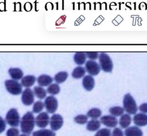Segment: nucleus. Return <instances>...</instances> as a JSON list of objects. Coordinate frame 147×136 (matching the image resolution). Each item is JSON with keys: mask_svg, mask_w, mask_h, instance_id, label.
<instances>
[{"mask_svg": "<svg viewBox=\"0 0 147 136\" xmlns=\"http://www.w3.org/2000/svg\"><path fill=\"white\" fill-rule=\"evenodd\" d=\"M35 124V118L33 113L30 111H28L21 119V130L24 134H30L33 130Z\"/></svg>", "mask_w": 147, "mask_h": 136, "instance_id": "nucleus-1", "label": "nucleus"}, {"mask_svg": "<svg viewBox=\"0 0 147 136\" xmlns=\"http://www.w3.org/2000/svg\"><path fill=\"white\" fill-rule=\"evenodd\" d=\"M123 106L125 111L128 114H136L138 110L136 102L130 94H127L124 96Z\"/></svg>", "mask_w": 147, "mask_h": 136, "instance_id": "nucleus-2", "label": "nucleus"}, {"mask_svg": "<svg viewBox=\"0 0 147 136\" xmlns=\"http://www.w3.org/2000/svg\"><path fill=\"white\" fill-rule=\"evenodd\" d=\"M6 122L13 127L19 125L20 122V116L18 111L16 108H11L7 112L5 117Z\"/></svg>", "mask_w": 147, "mask_h": 136, "instance_id": "nucleus-3", "label": "nucleus"}, {"mask_svg": "<svg viewBox=\"0 0 147 136\" xmlns=\"http://www.w3.org/2000/svg\"><path fill=\"white\" fill-rule=\"evenodd\" d=\"M99 61L101 69L106 72L112 71L113 64L110 56L105 53H100L99 55Z\"/></svg>", "mask_w": 147, "mask_h": 136, "instance_id": "nucleus-4", "label": "nucleus"}, {"mask_svg": "<svg viewBox=\"0 0 147 136\" xmlns=\"http://www.w3.org/2000/svg\"><path fill=\"white\" fill-rule=\"evenodd\" d=\"M5 86L7 91L12 95H19L22 92V85L16 80H7L5 81Z\"/></svg>", "mask_w": 147, "mask_h": 136, "instance_id": "nucleus-5", "label": "nucleus"}, {"mask_svg": "<svg viewBox=\"0 0 147 136\" xmlns=\"http://www.w3.org/2000/svg\"><path fill=\"white\" fill-rule=\"evenodd\" d=\"M44 106L47 111L52 114L56 112L58 107V102L56 98L53 95L48 96L46 98L44 102Z\"/></svg>", "mask_w": 147, "mask_h": 136, "instance_id": "nucleus-6", "label": "nucleus"}, {"mask_svg": "<svg viewBox=\"0 0 147 136\" xmlns=\"http://www.w3.org/2000/svg\"><path fill=\"white\" fill-rule=\"evenodd\" d=\"M34 100V94L33 91L27 88L23 91L21 96V100L22 103L25 106H30L32 104Z\"/></svg>", "mask_w": 147, "mask_h": 136, "instance_id": "nucleus-7", "label": "nucleus"}, {"mask_svg": "<svg viewBox=\"0 0 147 136\" xmlns=\"http://www.w3.org/2000/svg\"><path fill=\"white\" fill-rule=\"evenodd\" d=\"M50 126L52 131L59 130L63 125V117L57 114H53L50 118Z\"/></svg>", "mask_w": 147, "mask_h": 136, "instance_id": "nucleus-8", "label": "nucleus"}, {"mask_svg": "<svg viewBox=\"0 0 147 136\" xmlns=\"http://www.w3.org/2000/svg\"><path fill=\"white\" fill-rule=\"evenodd\" d=\"M36 125L40 128L44 129L48 126L50 122L49 115L46 112L40 113L35 119Z\"/></svg>", "mask_w": 147, "mask_h": 136, "instance_id": "nucleus-9", "label": "nucleus"}, {"mask_svg": "<svg viewBox=\"0 0 147 136\" xmlns=\"http://www.w3.org/2000/svg\"><path fill=\"white\" fill-rule=\"evenodd\" d=\"M86 70L87 72L92 76L98 75L100 69V65L95 61L88 60L85 64Z\"/></svg>", "mask_w": 147, "mask_h": 136, "instance_id": "nucleus-10", "label": "nucleus"}, {"mask_svg": "<svg viewBox=\"0 0 147 136\" xmlns=\"http://www.w3.org/2000/svg\"><path fill=\"white\" fill-rule=\"evenodd\" d=\"M100 122L108 127H115L118 124L117 119L115 116L110 115H103L100 117Z\"/></svg>", "mask_w": 147, "mask_h": 136, "instance_id": "nucleus-11", "label": "nucleus"}, {"mask_svg": "<svg viewBox=\"0 0 147 136\" xmlns=\"http://www.w3.org/2000/svg\"><path fill=\"white\" fill-rule=\"evenodd\" d=\"M133 122L137 126H145L147 125V115L143 113L136 114L133 117Z\"/></svg>", "mask_w": 147, "mask_h": 136, "instance_id": "nucleus-12", "label": "nucleus"}, {"mask_svg": "<svg viewBox=\"0 0 147 136\" xmlns=\"http://www.w3.org/2000/svg\"><path fill=\"white\" fill-rule=\"evenodd\" d=\"M82 84L85 90L87 91H91L94 88L95 86L94 79L92 76L86 75L83 79Z\"/></svg>", "mask_w": 147, "mask_h": 136, "instance_id": "nucleus-13", "label": "nucleus"}, {"mask_svg": "<svg viewBox=\"0 0 147 136\" xmlns=\"http://www.w3.org/2000/svg\"><path fill=\"white\" fill-rule=\"evenodd\" d=\"M125 136H143L142 130L137 126H131L126 129Z\"/></svg>", "mask_w": 147, "mask_h": 136, "instance_id": "nucleus-14", "label": "nucleus"}, {"mask_svg": "<svg viewBox=\"0 0 147 136\" xmlns=\"http://www.w3.org/2000/svg\"><path fill=\"white\" fill-rule=\"evenodd\" d=\"M37 80L40 86H48L52 83L53 78L47 75H41L38 77Z\"/></svg>", "mask_w": 147, "mask_h": 136, "instance_id": "nucleus-15", "label": "nucleus"}, {"mask_svg": "<svg viewBox=\"0 0 147 136\" xmlns=\"http://www.w3.org/2000/svg\"><path fill=\"white\" fill-rule=\"evenodd\" d=\"M8 71L11 79H13L14 80H18L23 77V72L20 68H11L9 69Z\"/></svg>", "mask_w": 147, "mask_h": 136, "instance_id": "nucleus-16", "label": "nucleus"}, {"mask_svg": "<svg viewBox=\"0 0 147 136\" xmlns=\"http://www.w3.org/2000/svg\"><path fill=\"white\" fill-rule=\"evenodd\" d=\"M131 118L130 115L128 114H125L121 116L119 121V124L121 128L126 129L129 127V125L131 123Z\"/></svg>", "mask_w": 147, "mask_h": 136, "instance_id": "nucleus-17", "label": "nucleus"}, {"mask_svg": "<svg viewBox=\"0 0 147 136\" xmlns=\"http://www.w3.org/2000/svg\"><path fill=\"white\" fill-rule=\"evenodd\" d=\"M36 80V79L34 76L33 75H27L24 77H23L21 79V85L25 87L29 88L31 86H32L35 81Z\"/></svg>", "mask_w": 147, "mask_h": 136, "instance_id": "nucleus-18", "label": "nucleus"}, {"mask_svg": "<svg viewBox=\"0 0 147 136\" xmlns=\"http://www.w3.org/2000/svg\"><path fill=\"white\" fill-rule=\"evenodd\" d=\"M100 126V122L97 119H91L87 122L86 129L90 131L98 130Z\"/></svg>", "mask_w": 147, "mask_h": 136, "instance_id": "nucleus-19", "label": "nucleus"}, {"mask_svg": "<svg viewBox=\"0 0 147 136\" xmlns=\"http://www.w3.org/2000/svg\"><path fill=\"white\" fill-rule=\"evenodd\" d=\"M74 61L78 65L83 64L86 60V55L85 52H79L75 53L74 56Z\"/></svg>", "mask_w": 147, "mask_h": 136, "instance_id": "nucleus-20", "label": "nucleus"}, {"mask_svg": "<svg viewBox=\"0 0 147 136\" xmlns=\"http://www.w3.org/2000/svg\"><path fill=\"white\" fill-rule=\"evenodd\" d=\"M33 136H56L55 133L52 130L42 129L33 133Z\"/></svg>", "mask_w": 147, "mask_h": 136, "instance_id": "nucleus-21", "label": "nucleus"}, {"mask_svg": "<svg viewBox=\"0 0 147 136\" xmlns=\"http://www.w3.org/2000/svg\"><path fill=\"white\" fill-rule=\"evenodd\" d=\"M86 70L82 67H76L72 73V76L75 79H80L83 77L86 73Z\"/></svg>", "mask_w": 147, "mask_h": 136, "instance_id": "nucleus-22", "label": "nucleus"}, {"mask_svg": "<svg viewBox=\"0 0 147 136\" xmlns=\"http://www.w3.org/2000/svg\"><path fill=\"white\" fill-rule=\"evenodd\" d=\"M34 94L38 99H42L46 97L47 91L41 86H35L33 88Z\"/></svg>", "mask_w": 147, "mask_h": 136, "instance_id": "nucleus-23", "label": "nucleus"}, {"mask_svg": "<svg viewBox=\"0 0 147 136\" xmlns=\"http://www.w3.org/2000/svg\"><path fill=\"white\" fill-rule=\"evenodd\" d=\"M102 115V111L98 108H92L87 113V116L92 119H97Z\"/></svg>", "mask_w": 147, "mask_h": 136, "instance_id": "nucleus-24", "label": "nucleus"}, {"mask_svg": "<svg viewBox=\"0 0 147 136\" xmlns=\"http://www.w3.org/2000/svg\"><path fill=\"white\" fill-rule=\"evenodd\" d=\"M109 111L111 115L114 116H122L125 110L122 107L115 106L110 108Z\"/></svg>", "mask_w": 147, "mask_h": 136, "instance_id": "nucleus-25", "label": "nucleus"}, {"mask_svg": "<svg viewBox=\"0 0 147 136\" xmlns=\"http://www.w3.org/2000/svg\"><path fill=\"white\" fill-rule=\"evenodd\" d=\"M68 77V73L65 71L59 72L56 73L54 77V80L57 83H61L64 82Z\"/></svg>", "mask_w": 147, "mask_h": 136, "instance_id": "nucleus-26", "label": "nucleus"}, {"mask_svg": "<svg viewBox=\"0 0 147 136\" xmlns=\"http://www.w3.org/2000/svg\"><path fill=\"white\" fill-rule=\"evenodd\" d=\"M60 91V88L59 86L56 83H53V84H51L50 86H48V87L47 89V91L49 94H50L52 95H56V94H59Z\"/></svg>", "mask_w": 147, "mask_h": 136, "instance_id": "nucleus-27", "label": "nucleus"}, {"mask_svg": "<svg viewBox=\"0 0 147 136\" xmlns=\"http://www.w3.org/2000/svg\"><path fill=\"white\" fill-rule=\"evenodd\" d=\"M44 103L41 100H38L36 102L33 106V112L34 113L40 112L44 108Z\"/></svg>", "mask_w": 147, "mask_h": 136, "instance_id": "nucleus-28", "label": "nucleus"}, {"mask_svg": "<svg viewBox=\"0 0 147 136\" xmlns=\"http://www.w3.org/2000/svg\"><path fill=\"white\" fill-rule=\"evenodd\" d=\"M88 116L86 115L80 114L74 118V121L79 125H84L87 122Z\"/></svg>", "mask_w": 147, "mask_h": 136, "instance_id": "nucleus-29", "label": "nucleus"}, {"mask_svg": "<svg viewBox=\"0 0 147 136\" xmlns=\"http://www.w3.org/2000/svg\"><path fill=\"white\" fill-rule=\"evenodd\" d=\"M94 136H111V133L109 129L103 128L99 130Z\"/></svg>", "mask_w": 147, "mask_h": 136, "instance_id": "nucleus-30", "label": "nucleus"}, {"mask_svg": "<svg viewBox=\"0 0 147 136\" xmlns=\"http://www.w3.org/2000/svg\"><path fill=\"white\" fill-rule=\"evenodd\" d=\"M20 131L16 127L9 128L6 131V136H19Z\"/></svg>", "mask_w": 147, "mask_h": 136, "instance_id": "nucleus-31", "label": "nucleus"}, {"mask_svg": "<svg viewBox=\"0 0 147 136\" xmlns=\"http://www.w3.org/2000/svg\"><path fill=\"white\" fill-rule=\"evenodd\" d=\"M85 53L86 55V56L91 60H95L98 57V53L96 52H85Z\"/></svg>", "mask_w": 147, "mask_h": 136, "instance_id": "nucleus-32", "label": "nucleus"}, {"mask_svg": "<svg viewBox=\"0 0 147 136\" xmlns=\"http://www.w3.org/2000/svg\"><path fill=\"white\" fill-rule=\"evenodd\" d=\"M111 136H124V134L121 129L115 127L113 130Z\"/></svg>", "mask_w": 147, "mask_h": 136, "instance_id": "nucleus-33", "label": "nucleus"}, {"mask_svg": "<svg viewBox=\"0 0 147 136\" xmlns=\"http://www.w3.org/2000/svg\"><path fill=\"white\" fill-rule=\"evenodd\" d=\"M6 121L0 116V134L3 132L6 129Z\"/></svg>", "mask_w": 147, "mask_h": 136, "instance_id": "nucleus-34", "label": "nucleus"}, {"mask_svg": "<svg viewBox=\"0 0 147 136\" xmlns=\"http://www.w3.org/2000/svg\"><path fill=\"white\" fill-rule=\"evenodd\" d=\"M139 110L143 114H146L147 113V103H144L141 104L139 107Z\"/></svg>", "mask_w": 147, "mask_h": 136, "instance_id": "nucleus-35", "label": "nucleus"}, {"mask_svg": "<svg viewBox=\"0 0 147 136\" xmlns=\"http://www.w3.org/2000/svg\"><path fill=\"white\" fill-rule=\"evenodd\" d=\"M19 136H29V135H28V134H22L20 135Z\"/></svg>", "mask_w": 147, "mask_h": 136, "instance_id": "nucleus-36", "label": "nucleus"}]
</instances>
